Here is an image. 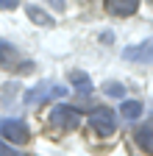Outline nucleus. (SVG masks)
<instances>
[{"label":"nucleus","mask_w":153,"mask_h":156,"mask_svg":"<svg viewBox=\"0 0 153 156\" xmlns=\"http://www.w3.org/2000/svg\"><path fill=\"white\" fill-rule=\"evenodd\" d=\"M25 14H28L31 23L39 25V28H50V25H53V17H50L47 11H42L39 6H25Z\"/></svg>","instance_id":"9"},{"label":"nucleus","mask_w":153,"mask_h":156,"mask_svg":"<svg viewBox=\"0 0 153 156\" xmlns=\"http://www.w3.org/2000/svg\"><path fill=\"white\" fill-rule=\"evenodd\" d=\"M134 140H137V145L145 151V153H153V120L139 126L137 131H134Z\"/></svg>","instance_id":"8"},{"label":"nucleus","mask_w":153,"mask_h":156,"mask_svg":"<svg viewBox=\"0 0 153 156\" xmlns=\"http://www.w3.org/2000/svg\"><path fill=\"white\" fill-rule=\"evenodd\" d=\"M20 3L17 0H0V9H6V11H11V9H17Z\"/></svg>","instance_id":"13"},{"label":"nucleus","mask_w":153,"mask_h":156,"mask_svg":"<svg viewBox=\"0 0 153 156\" xmlns=\"http://www.w3.org/2000/svg\"><path fill=\"white\" fill-rule=\"evenodd\" d=\"M0 156H20V153H17V151H11L9 145H3V142H0Z\"/></svg>","instance_id":"14"},{"label":"nucleus","mask_w":153,"mask_h":156,"mask_svg":"<svg viewBox=\"0 0 153 156\" xmlns=\"http://www.w3.org/2000/svg\"><path fill=\"white\" fill-rule=\"evenodd\" d=\"M150 3H153V0H150Z\"/></svg>","instance_id":"16"},{"label":"nucleus","mask_w":153,"mask_h":156,"mask_svg":"<svg viewBox=\"0 0 153 156\" xmlns=\"http://www.w3.org/2000/svg\"><path fill=\"white\" fill-rule=\"evenodd\" d=\"M67 92H70V89H67V87H61V84H56V81H45V84H39V87L28 89L23 101H25L28 106H39V103H45V101H56V98H64Z\"/></svg>","instance_id":"3"},{"label":"nucleus","mask_w":153,"mask_h":156,"mask_svg":"<svg viewBox=\"0 0 153 156\" xmlns=\"http://www.w3.org/2000/svg\"><path fill=\"white\" fill-rule=\"evenodd\" d=\"M47 123H50L56 131H75V128L81 126V112L75 109V106L59 103V106H53V109H50Z\"/></svg>","instance_id":"2"},{"label":"nucleus","mask_w":153,"mask_h":156,"mask_svg":"<svg viewBox=\"0 0 153 156\" xmlns=\"http://www.w3.org/2000/svg\"><path fill=\"white\" fill-rule=\"evenodd\" d=\"M89 126L98 131L100 136H111L114 128H117V117H114L111 109H95V112L89 114Z\"/></svg>","instance_id":"5"},{"label":"nucleus","mask_w":153,"mask_h":156,"mask_svg":"<svg viewBox=\"0 0 153 156\" xmlns=\"http://www.w3.org/2000/svg\"><path fill=\"white\" fill-rule=\"evenodd\" d=\"M123 58L125 62H139V64H150L153 62V39L142 45H134V48H125L123 50Z\"/></svg>","instance_id":"6"},{"label":"nucleus","mask_w":153,"mask_h":156,"mask_svg":"<svg viewBox=\"0 0 153 156\" xmlns=\"http://www.w3.org/2000/svg\"><path fill=\"white\" fill-rule=\"evenodd\" d=\"M67 78H70V84H72L75 89H78V92H84V95H89V92H92V81H89V75H86V73H81V70H72Z\"/></svg>","instance_id":"10"},{"label":"nucleus","mask_w":153,"mask_h":156,"mask_svg":"<svg viewBox=\"0 0 153 156\" xmlns=\"http://www.w3.org/2000/svg\"><path fill=\"white\" fill-rule=\"evenodd\" d=\"M103 92H106L109 98H123V95H125V87H123V84H117V81H109Z\"/></svg>","instance_id":"12"},{"label":"nucleus","mask_w":153,"mask_h":156,"mask_svg":"<svg viewBox=\"0 0 153 156\" xmlns=\"http://www.w3.org/2000/svg\"><path fill=\"white\" fill-rule=\"evenodd\" d=\"M0 70L6 73H20V75H28L33 73V62H23L20 50H17L11 42H6V39H0Z\"/></svg>","instance_id":"1"},{"label":"nucleus","mask_w":153,"mask_h":156,"mask_svg":"<svg viewBox=\"0 0 153 156\" xmlns=\"http://www.w3.org/2000/svg\"><path fill=\"white\" fill-rule=\"evenodd\" d=\"M47 3H50L56 11H64V0H47Z\"/></svg>","instance_id":"15"},{"label":"nucleus","mask_w":153,"mask_h":156,"mask_svg":"<svg viewBox=\"0 0 153 156\" xmlns=\"http://www.w3.org/2000/svg\"><path fill=\"white\" fill-rule=\"evenodd\" d=\"M120 114L125 117V120H137V117L142 114V103H139V101H125V103L120 106Z\"/></svg>","instance_id":"11"},{"label":"nucleus","mask_w":153,"mask_h":156,"mask_svg":"<svg viewBox=\"0 0 153 156\" xmlns=\"http://www.w3.org/2000/svg\"><path fill=\"white\" fill-rule=\"evenodd\" d=\"M28 126L23 120H0V140H6L11 145H23L28 142Z\"/></svg>","instance_id":"4"},{"label":"nucleus","mask_w":153,"mask_h":156,"mask_svg":"<svg viewBox=\"0 0 153 156\" xmlns=\"http://www.w3.org/2000/svg\"><path fill=\"white\" fill-rule=\"evenodd\" d=\"M142 0H106V11L114 14V17H131L137 14Z\"/></svg>","instance_id":"7"}]
</instances>
